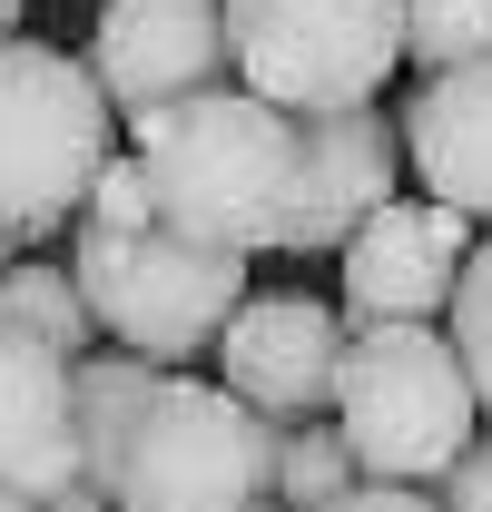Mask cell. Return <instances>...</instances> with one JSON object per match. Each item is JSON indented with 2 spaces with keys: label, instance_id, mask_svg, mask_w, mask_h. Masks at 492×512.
<instances>
[{
  "label": "cell",
  "instance_id": "15",
  "mask_svg": "<svg viewBox=\"0 0 492 512\" xmlns=\"http://www.w3.org/2000/svg\"><path fill=\"white\" fill-rule=\"evenodd\" d=\"M404 60L414 69L492 60V0H404Z\"/></svg>",
  "mask_w": 492,
  "mask_h": 512
},
{
  "label": "cell",
  "instance_id": "10",
  "mask_svg": "<svg viewBox=\"0 0 492 512\" xmlns=\"http://www.w3.org/2000/svg\"><path fill=\"white\" fill-rule=\"evenodd\" d=\"M217 384L256 404L266 424H306L335 404V365H345V316L315 296H237V316L217 325Z\"/></svg>",
  "mask_w": 492,
  "mask_h": 512
},
{
  "label": "cell",
  "instance_id": "7",
  "mask_svg": "<svg viewBox=\"0 0 492 512\" xmlns=\"http://www.w3.org/2000/svg\"><path fill=\"white\" fill-rule=\"evenodd\" d=\"M394 168H404V128L384 119L374 99L296 119V178H286V207H276L266 256H335L394 197Z\"/></svg>",
  "mask_w": 492,
  "mask_h": 512
},
{
  "label": "cell",
  "instance_id": "8",
  "mask_svg": "<svg viewBox=\"0 0 492 512\" xmlns=\"http://www.w3.org/2000/svg\"><path fill=\"white\" fill-rule=\"evenodd\" d=\"M89 79L119 109V128L138 138L158 109L237 79L227 69V0H109L99 40H89Z\"/></svg>",
  "mask_w": 492,
  "mask_h": 512
},
{
  "label": "cell",
  "instance_id": "18",
  "mask_svg": "<svg viewBox=\"0 0 492 512\" xmlns=\"http://www.w3.org/2000/svg\"><path fill=\"white\" fill-rule=\"evenodd\" d=\"M325 512H443V503H433V483H374L365 473V483H345Z\"/></svg>",
  "mask_w": 492,
  "mask_h": 512
},
{
  "label": "cell",
  "instance_id": "1",
  "mask_svg": "<svg viewBox=\"0 0 492 512\" xmlns=\"http://www.w3.org/2000/svg\"><path fill=\"white\" fill-rule=\"evenodd\" d=\"M79 453L109 512H246L276 483V424L237 404L227 384L148 365V355H79Z\"/></svg>",
  "mask_w": 492,
  "mask_h": 512
},
{
  "label": "cell",
  "instance_id": "5",
  "mask_svg": "<svg viewBox=\"0 0 492 512\" xmlns=\"http://www.w3.org/2000/svg\"><path fill=\"white\" fill-rule=\"evenodd\" d=\"M109 148H119V109L99 99L89 60L50 40H0V227L20 247L69 237Z\"/></svg>",
  "mask_w": 492,
  "mask_h": 512
},
{
  "label": "cell",
  "instance_id": "3",
  "mask_svg": "<svg viewBox=\"0 0 492 512\" xmlns=\"http://www.w3.org/2000/svg\"><path fill=\"white\" fill-rule=\"evenodd\" d=\"M69 276L109 345L148 365H197L246 296V256L178 237L168 217H69Z\"/></svg>",
  "mask_w": 492,
  "mask_h": 512
},
{
  "label": "cell",
  "instance_id": "11",
  "mask_svg": "<svg viewBox=\"0 0 492 512\" xmlns=\"http://www.w3.org/2000/svg\"><path fill=\"white\" fill-rule=\"evenodd\" d=\"M0 483L30 503H60L89 483L79 453V394H69V355L0 325Z\"/></svg>",
  "mask_w": 492,
  "mask_h": 512
},
{
  "label": "cell",
  "instance_id": "23",
  "mask_svg": "<svg viewBox=\"0 0 492 512\" xmlns=\"http://www.w3.org/2000/svg\"><path fill=\"white\" fill-rule=\"evenodd\" d=\"M246 512H286V503H276V493H256V503H246Z\"/></svg>",
  "mask_w": 492,
  "mask_h": 512
},
{
  "label": "cell",
  "instance_id": "17",
  "mask_svg": "<svg viewBox=\"0 0 492 512\" xmlns=\"http://www.w3.org/2000/svg\"><path fill=\"white\" fill-rule=\"evenodd\" d=\"M433 503L443 512H492V434H473V444L433 473Z\"/></svg>",
  "mask_w": 492,
  "mask_h": 512
},
{
  "label": "cell",
  "instance_id": "22",
  "mask_svg": "<svg viewBox=\"0 0 492 512\" xmlns=\"http://www.w3.org/2000/svg\"><path fill=\"white\" fill-rule=\"evenodd\" d=\"M10 256H20V237H10V227H0V266H10Z\"/></svg>",
  "mask_w": 492,
  "mask_h": 512
},
{
  "label": "cell",
  "instance_id": "13",
  "mask_svg": "<svg viewBox=\"0 0 492 512\" xmlns=\"http://www.w3.org/2000/svg\"><path fill=\"white\" fill-rule=\"evenodd\" d=\"M0 325H20V335L60 345L69 365L99 345V316H89L79 276H69V266H40V256H10V266H0Z\"/></svg>",
  "mask_w": 492,
  "mask_h": 512
},
{
  "label": "cell",
  "instance_id": "16",
  "mask_svg": "<svg viewBox=\"0 0 492 512\" xmlns=\"http://www.w3.org/2000/svg\"><path fill=\"white\" fill-rule=\"evenodd\" d=\"M443 335L463 345V375H473V404L492 424V237H473L463 276H453V306H443Z\"/></svg>",
  "mask_w": 492,
  "mask_h": 512
},
{
  "label": "cell",
  "instance_id": "12",
  "mask_svg": "<svg viewBox=\"0 0 492 512\" xmlns=\"http://www.w3.org/2000/svg\"><path fill=\"white\" fill-rule=\"evenodd\" d=\"M404 168L424 178V197L492 227V60L424 69V89L404 99Z\"/></svg>",
  "mask_w": 492,
  "mask_h": 512
},
{
  "label": "cell",
  "instance_id": "20",
  "mask_svg": "<svg viewBox=\"0 0 492 512\" xmlns=\"http://www.w3.org/2000/svg\"><path fill=\"white\" fill-rule=\"evenodd\" d=\"M0 512H40V503H30V493H10V483H0Z\"/></svg>",
  "mask_w": 492,
  "mask_h": 512
},
{
  "label": "cell",
  "instance_id": "9",
  "mask_svg": "<svg viewBox=\"0 0 492 512\" xmlns=\"http://www.w3.org/2000/svg\"><path fill=\"white\" fill-rule=\"evenodd\" d=\"M473 256V217L443 197H384L335 247L345 266V325H443L453 276Z\"/></svg>",
  "mask_w": 492,
  "mask_h": 512
},
{
  "label": "cell",
  "instance_id": "14",
  "mask_svg": "<svg viewBox=\"0 0 492 512\" xmlns=\"http://www.w3.org/2000/svg\"><path fill=\"white\" fill-rule=\"evenodd\" d=\"M345 483H365V463H355V444L335 434V414H306V424H276V503L286 512H325Z\"/></svg>",
  "mask_w": 492,
  "mask_h": 512
},
{
  "label": "cell",
  "instance_id": "6",
  "mask_svg": "<svg viewBox=\"0 0 492 512\" xmlns=\"http://www.w3.org/2000/svg\"><path fill=\"white\" fill-rule=\"evenodd\" d=\"M227 69L286 119L384 99L404 69V0H227Z\"/></svg>",
  "mask_w": 492,
  "mask_h": 512
},
{
  "label": "cell",
  "instance_id": "19",
  "mask_svg": "<svg viewBox=\"0 0 492 512\" xmlns=\"http://www.w3.org/2000/svg\"><path fill=\"white\" fill-rule=\"evenodd\" d=\"M40 512H109V493H99V483H79V493H60V503H40Z\"/></svg>",
  "mask_w": 492,
  "mask_h": 512
},
{
  "label": "cell",
  "instance_id": "4",
  "mask_svg": "<svg viewBox=\"0 0 492 512\" xmlns=\"http://www.w3.org/2000/svg\"><path fill=\"white\" fill-rule=\"evenodd\" d=\"M335 434L355 444L374 483H433L483 434V404L463 375V345L443 325H345L335 365Z\"/></svg>",
  "mask_w": 492,
  "mask_h": 512
},
{
  "label": "cell",
  "instance_id": "2",
  "mask_svg": "<svg viewBox=\"0 0 492 512\" xmlns=\"http://www.w3.org/2000/svg\"><path fill=\"white\" fill-rule=\"evenodd\" d=\"M138 168H148V207L178 237L266 256L286 178H296V119L276 99H256L246 79H217L138 128Z\"/></svg>",
  "mask_w": 492,
  "mask_h": 512
},
{
  "label": "cell",
  "instance_id": "21",
  "mask_svg": "<svg viewBox=\"0 0 492 512\" xmlns=\"http://www.w3.org/2000/svg\"><path fill=\"white\" fill-rule=\"evenodd\" d=\"M20 10H30V0H0V40H10V20H20Z\"/></svg>",
  "mask_w": 492,
  "mask_h": 512
}]
</instances>
